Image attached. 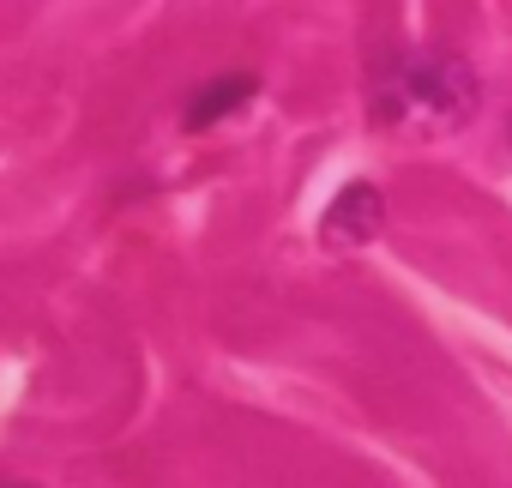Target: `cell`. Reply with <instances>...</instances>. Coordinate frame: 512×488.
I'll use <instances>...</instances> for the list:
<instances>
[{
    "label": "cell",
    "mask_w": 512,
    "mask_h": 488,
    "mask_svg": "<svg viewBox=\"0 0 512 488\" xmlns=\"http://www.w3.org/2000/svg\"><path fill=\"white\" fill-rule=\"evenodd\" d=\"M380 127H416V133H458L476 115V73L458 55H410L374 103Z\"/></svg>",
    "instance_id": "obj_1"
},
{
    "label": "cell",
    "mask_w": 512,
    "mask_h": 488,
    "mask_svg": "<svg viewBox=\"0 0 512 488\" xmlns=\"http://www.w3.org/2000/svg\"><path fill=\"white\" fill-rule=\"evenodd\" d=\"M386 223V199L374 181H350L332 205H326V241L332 248H362V241H374Z\"/></svg>",
    "instance_id": "obj_2"
},
{
    "label": "cell",
    "mask_w": 512,
    "mask_h": 488,
    "mask_svg": "<svg viewBox=\"0 0 512 488\" xmlns=\"http://www.w3.org/2000/svg\"><path fill=\"white\" fill-rule=\"evenodd\" d=\"M253 91H260V79H253V73H229V79H217L211 91H199V97H193L187 127H211L217 115H229V109H235V103H247Z\"/></svg>",
    "instance_id": "obj_3"
},
{
    "label": "cell",
    "mask_w": 512,
    "mask_h": 488,
    "mask_svg": "<svg viewBox=\"0 0 512 488\" xmlns=\"http://www.w3.org/2000/svg\"><path fill=\"white\" fill-rule=\"evenodd\" d=\"M0 488H25V482H0Z\"/></svg>",
    "instance_id": "obj_4"
}]
</instances>
